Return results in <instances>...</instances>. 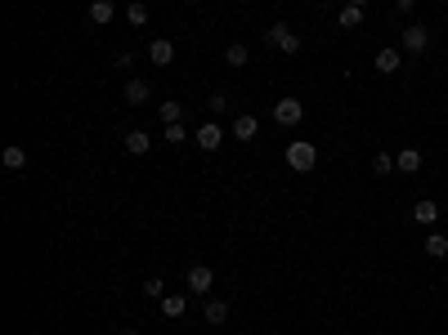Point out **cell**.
I'll use <instances>...</instances> for the list:
<instances>
[{
  "instance_id": "1",
  "label": "cell",
  "mask_w": 448,
  "mask_h": 335,
  "mask_svg": "<svg viewBox=\"0 0 448 335\" xmlns=\"http://www.w3.org/2000/svg\"><path fill=\"white\" fill-rule=\"evenodd\" d=\"M314 161H319V148H314L310 139H292L287 143V170L305 175V170H314Z\"/></svg>"
},
{
  "instance_id": "2",
  "label": "cell",
  "mask_w": 448,
  "mask_h": 335,
  "mask_svg": "<svg viewBox=\"0 0 448 335\" xmlns=\"http://www.w3.org/2000/svg\"><path fill=\"white\" fill-rule=\"evenodd\" d=\"M265 45H269V50H278V54H301V36L292 32L287 23L265 27Z\"/></svg>"
},
{
  "instance_id": "3",
  "label": "cell",
  "mask_w": 448,
  "mask_h": 335,
  "mask_svg": "<svg viewBox=\"0 0 448 335\" xmlns=\"http://www.w3.org/2000/svg\"><path fill=\"white\" fill-rule=\"evenodd\" d=\"M211 286H215V273H211L206 264H193V268L184 273V291H188V295H202V300H206V295H211Z\"/></svg>"
},
{
  "instance_id": "4",
  "label": "cell",
  "mask_w": 448,
  "mask_h": 335,
  "mask_svg": "<svg viewBox=\"0 0 448 335\" xmlns=\"http://www.w3.org/2000/svg\"><path fill=\"white\" fill-rule=\"evenodd\" d=\"M274 121H278L283 130H296L301 121H305V108H301V99H274Z\"/></svg>"
},
{
  "instance_id": "5",
  "label": "cell",
  "mask_w": 448,
  "mask_h": 335,
  "mask_svg": "<svg viewBox=\"0 0 448 335\" xmlns=\"http://www.w3.org/2000/svg\"><path fill=\"white\" fill-rule=\"evenodd\" d=\"M193 143H197L202 152H215V148L224 143V126H220V121H202V126L193 130Z\"/></svg>"
},
{
  "instance_id": "6",
  "label": "cell",
  "mask_w": 448,
  "mask_h": 335,
  "mask_svg": "<svg viewBox=\"0 0 448 335\" xmlns=\"http://www.w3.org/2000/svg\"><path fill=\"white\" fill-rule=\"evenodd\" d=\"M399 50H404V54H426V50H431V32H426V27H404Z\"/></svg>"
},
{
  "instance_id": "7",
  "label": "cell",
  "mask_w": 448,
  "mask_h": 335,
  "mask_svg": "<svg viewBox=\"0 0 448 335\" xmlns=\"http://www.w3.org/2000/svg\"><path fill=\"white\" fill-rule=\"evenodd\" d=\"M157 304H161V318L175 322V318H184V313H188V291H166Z\"/></svg>"
},
{
  "instance_id": "8",
  "label": "cell",
  "mask_w": 448,
  "mask_h": 335,
  "mask_svg": "<svg viewBox=\"0 0 448 335\" xmlns=\"http://www.w3.org/2000/svg\"><path fill=\"white\" fill-rule=\"evenodd\" d=\"M373 67L381 76H395L399 67H404V50H395V45H386V50H377V59H373Z\"/></svg>"
},
{
  "instance_id": "9",
  "label": "cell",
  "mask_w": 448,
  "mask_h": 335,
  "mask_svg": "<svg viewBox=\"0 0 448 335\" xmlns=\"http://www.w3.org/2000/svg\"><path fill=\"white\" fill-rule=\"evenodd\" d=\"M0 166H5L9 175H18V170H27V148H23V143H9V148L0 152Z\"/></svg>"
},
{
  "instance_id": "10",
  "label": "cell",
  "mask_w": 448,
  "mask_h": 335,
  "mask_svg": "<svg viewBox=\"0 0 448 335\" xmlns=\"http://www.w3.org/2000/svg\"><path fill=\"white\" fill-rule=\"evenodd\" d=\"M256 130H260V121H256L251 112H238V121H233V130H229V134H233L238 143H251V139H256Z\"/></svg>"
},
{
  "instance_id": "11",
  "label": "cell",
  "mask_w": 448,
  "mask_h": 335,
  "mask_svg": "<svg viewBox=\"0 0 448 335\" xmlns=\"http://www.w3.org/2000/svg\"><path fill=\"white\" fill-rule=\"evenodd\" d=\"M148 59L157 63V67H170V63H175V45H170L166 36H157V41L148 45Z\"/></svg>"
},
{
  "instance_id": "12",
  "label": "cell",
  "mask_w": 448,
  "mask_h": 335,
  "mask_svg": "<svg viewBox=\"0 0 448 335\" xmlns=\"http://www.w3.org/2000/svg\"><path fill=\"white\" fill-rule=\"evenodd\" d=\"M148 99H152V85L139 81V76H130V81H126V103H130V108H139V103H148Z\"/></svg>"
},
{
  "instance_id": "13",
  "label": "cell",
  "mask_w": 448,
  "mask_h": 335,
  "mask_svg": "<svg viewBox=\"0 0 448 335\" xmlns=\"http://www.w3.org/2000/svg\"><path fill=\"white\" fill-rule=\"evenodd\" d=\"M121 143H126V152H130V157H148V148H152V139H148L144 130H130Z\"/></svg>"
},
{
  "instance_id": "14",
  "label": "cell",
  "mask_w": 448,
  "mask_h": 335,
  "mask_svg": "<svg viewBox=\"0 0 448 335\" xmlns=\"http://www.w3.org/2000/svg\"><path fill=\"white\" fill-rule=\"evenodd\" d=\"M337 27H346V32H355V27H364V5H346L337 14Z\"/></svg>"
},
{
  "instance_id": "15",
  "label": "cell",
  "mask_w": 448,
  "mask_h": 335,
  "mask_svg": "<svg viewBox=\"0 0 448 335\" xmlns=\"http://www.w3.org/2000/svg\"><path fill=\"white\" fill-rule=\"evenodd\" d=\"M413 219L422 228H435V219H440V206H435V201H417L413 206Z\"/></svg>"
},
{
  "instance_id": "16",
  "label": "cell",
  "mask_w": 448,
  "mask_h": 335,
  "mask_svg": "<svg viewBox=\"0 0 448 335\" xmlns=\"http://www.w3.org/2000/svg\"><path fill=\"white\" fill-rule=\"evenodd\" d=\"M202 313H206V322H211V327H224V322H229V304L224 300H206Z\"/></svg>"
},
{
  "instance_id": "17",
  "label": "cell",
  "mask_w": 448,
  "mask_h": 335,
  "mask_svg": "<svg viewBox=\"0 0 448 335\" xmlns=\"http://www.w3.org/2000/svg\"><path fill=\"white\" fill-rule=\"evenodd\" d=\"M90 18H94L99 27H108L112 18H117V5H112V0H94V5H90Z\"/></svg>"
},
{
  "instance_id": "18",
  "label": "cell",
  "mask_w": 448,
  "mask_h": 335,
  "mask_svg": "<svg viewBox=\"0 0 448 335\" xmlns=\"http://www.w3.org/2000/svg\"><path fill=\"white\" fill-rule=\"evenodd\" d=\"M426 255H431V260H444V255H448V237L431 228V233H426Z\"/></svg>"
},
{
  "instance_id": "19",
  "label": "cell",
  "mask_w": 448,
  "mask_h": 335,
  "mask_svg": "<svg viewBox=\"0 0 448 335\" xmlns=\"http://www.w3.org/2000/svg\"><path fill=\"white\" fill-rule=\"evenodd\" d=\"M224 63H229V67H247V63H251V50H247L242 41H233V45L224 50Z\"/></svg>"
},
{
  "instance_id": "20",
  "label": "cell",
  "mask_w": 448,
  "mask_h": 335,
  "mask_svg": "<svg viewBox=\"0 0 448 335\" xmlns=\"http://www.w3.org/2000/svg\"><path fill=\"white\" fill-rule=\"evenodd\" d=\"M157 117H161V126H175V121H184V108H179L175 99H166V103L157 108Z\"/></svg>"
},
{
  "instance_id": "21",
  "label": "cell",
  "mask_w": 448,
  "mask_h": 335,
  "mask_svg": "<svg viewBox=\"0 0 448 335\" xmlns=\"http://www.w3.org/2000/svg\"><path fill=\"white\" fill-rule=\"evenodd\" d=\"M395 166L404 170V175H413V170L422 166V152H417V148H404V152H399V157H395Z\"/></svg>"
},
{
  "instance_id": "22",
  "label": "cell",
  "mask_w": 448,
  "mask_h": 335,
  "mask_svg": "<svg viewBox=\"0 0 448 335\" xmlns=\"http://www.w3.org/2000/svg\"><path fill=\"white\" fill-rule=\"evenodd\" d=\"M126 23L130 27H144L148 23V5H144V0H130V5H126Z\"/></svg>"
},
{
  "instance_id": "23",
  "label": "cell",
  "mask_w": 448,
  "mask_h": 335,
  "mask_svg": "<svg viewBox=\"0 0 448 335\" xmlns=\"http://www.w3.org/2000/svg\"><path fill=\"white\" fill-rule=\"evenodd\" d=\"M395 157H390V152H377V157H373V175H381V179H386V175H395Z\"/></svg>"
},
{
  "instance_id": "24",
  "label": "cell",
  "mask_w": 448,
  "mask_h": 335,
  "mask_svg": "<svg viewBox=\"0 0 448 335\" xmlns=\"http://www.w3.org/2000/svg\"><path fill=\"white\" fill-rule=\"evenodd\" d=\"M144 295L148 300H161V295H166V282H161V277H144Z\"/></svg>"
},
{
  "instance_id": "25",
  "label": "cell",
  "mask_w": 448,
  "mask_h": 335,
  "mask_svg": "<svg viewBox=\"0 0 448 335\" xmlns=\"http://www.w3.org/2000/svg\"><path fill=\"white\" fill-rule=\"evenodd\" d=\"M184 139H193V130H184V121L166 126V143H184Z\"/></svg>"
},
{
  "instance_id": "26",
  "label": "cell",
  "mask_w": 448,
  "mask_h": 335,
  "mask_svg": "<svg viewBox=\"0 0 448 335\" xmlns=\"http://www.w3.org/2000/svg\"><path fill=\"white\" fill-rule=\"evenodd\" d=\"M206 108H211V112H224V108H229V94H224V90H215L211 99H206Z\"/></svg>"
},
{
  "instance_id": "27",
  "label": "cell",
  "mask_w": 448,
  "mask_h": 335,
  "mask_svg": "<svg viewBox=\"0 0 448 335\" xmlns=\"http://www.w3.org/2000/svg\"><path fill=\"white\" fill-rule=\"evenodd\" d=\"M130 63H135V59H130V50H117V54H112V67H117V72H126Z\"/></svg>"
},
{
  "instance_id": "28",
  "label": "cell",
  "mask_w": 448,
  "mask_h": 335,
  "mask_svg": "<svg viewBox=\"0 0 448 335\" xmlns=\"http://www.w3.org/2000/svg\"><path fill=\"white\" fill-rule=\"evenodd\" d=\"M395 9H399V14H408V9H417V0H395Z\"/></svg>"
},
{
  "instance_id": "29",
  "label": "cell",
  "mask_w": 448,
  "mask_h": 335,
  "mask_svg": "<svg viewBox=\"0 0 448 335\" xmlns=\"http://www.w3.org/2000/svg\"><path fill=\"white\" fill-rule=\"evenodd\" d=\"M346 5H368V0H346Z\"/></svg>"
},
{
  "instance_id": "30",
  "label": "cell",
  "mask_w": 448,
  "mask_h": 335,
  "mask_svg": "<svg viewBox=\"0 0 448 335\" xmlns=\"http://www.w3.org/2000/svg\"><path fill=\"white\" fill-rule=\"evenodd\" d=\"M121 335H135V331H130V327H126V331H121Z\"/></svg>"
},
{
  "instance_id": "31",
  "label": "cell",
  "mask_w": 448,
  "mask_h": 335,
  "mask_svg": "<svg viewBox=\"0 0 448 335\" xmlns=\"http://www.w3.org/2000/svg\"><path fill=\"white\" fill-rule=\"evenodd\" d=\"M85 5H94V0H85Z\"/></svg>"
}]
</instances>
